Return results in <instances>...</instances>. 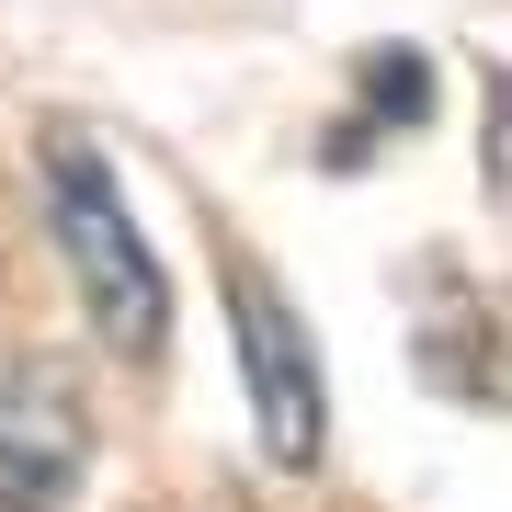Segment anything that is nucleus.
Wrapping results in <instances>:
<instances>
[{
	"instance_id": "1",
	"label": "nucleus",
	"mask_w": 512,
	"mask_h": 512,
	"mask_svg": "<svg viewBox=\"0 0 512 512\" xmlns=\"http://www.w3.org/2000/svg\"><path fill=\"white\" fill-rule=\"evenodd\" d=\"M46 217H57V251H69V274H80V308H92L103 353L148 365V353L171 342V285H160V251L137 239L126 194H114V171H103V148L80 126L46 137Z\"/></svg>"
},
{
	"instance_id": "2",
	"label": "nucleus",
	"mask_w": 512,
	"mask_h": 512,
	"mask_svg": "<svg viewBox=\"0 0 512 512\" xmlns=\"http://www.w3.org/2000/svg\"><path fill=\"white\" fill-rule=\"evenodd\" d=\"M92 467V399L57 353H0V512H57Z\"/></svg>"
},
{
	"instance_id": "3",
	"label": "nucleus",
	"mask_w": 512,
	"mask_h": 512,
	"mask_svg": "<svg viewBox=\"0 0 512 512\" xmlns=\"http://www.w3.org/2000/svg\"><path fill=\"white\" fill-rule=\"evenodd\" d=\"M228 319H239V365H251V421H262V456L274 467H319V365H308V330H296L274 274H228Z\"/></svg>"
},
{
	"instance_id": "4",
	"label": "nucleus",
	"mask_w": 512,
	"mask_h": 512,
	"mask_svg": "<svg viewBox=\"0 0 512 512\" xmlns=\"http://www.w3.org/2000/svg\"><path fill=\"white\" fill-rule=\"evenodd\" d=\"M365 92H376V114H387V126H410V114H421V92H433V80H421V57H410V46H387L376 69H365Z\"/></svg>"
}]
</instances>
